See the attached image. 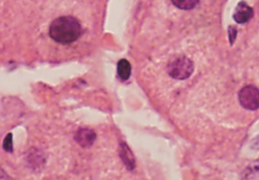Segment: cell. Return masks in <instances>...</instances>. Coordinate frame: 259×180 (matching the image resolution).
<instances>
[{
    "label": "cell",
    "instance_id": "cell-3",
    "mask_svg": "<svg viewBox=\"0 0 259 180\" xmlns=\"http://www.w3.org/2000/svg\"><path fill=\"white\" fill-rule=\"evenodd\" d=\"M239 101L243 108L257 110L259 108V90L254 85H247L239 93Z\"/></svg>",
    "mask_w": 259,
    "mask_h": 180
},
{
    "label": "cell",
    "instance_id": "cell-1",
    "mask_svg": "<svg viewBox=\"0 0 259 180\" xmlns=\"http://www.w3.org/2000/svg\"><path fill=\"white\" fill-rule=\"evenodd\" d=\"M80 22L74 16L64 15L54 19L50 25L49 34L54 41L61 44H69L81 36Z\"/></svg>",
    "mask_w": 259,
    "mask_h": 180
},
{
    "label": "cell",
    "instance_id": "cell-6",
    "mask_svg": "<svg viewBox=\"0 0 259 180\" xmlns=\"http://www.w3.org/2000/svg\"><path fill=\"white\" fill-rule=\"evenodd\" d=\"M120 159L129 170H133L135 168V160L132 155V151L129 149V147L123 143L120 144Z\"/></svg>",
    "mask_w": 259,
    "mask_h": 180
},
{
    "label": "cell",
    "instance_id": "cell-5",
    "mask_svg": "<svg viewBox=\"0 0 259 180\" xmlns=\"http://www.w3.org/2000/svg\"><path fill=\"white\" fill-rule=\"evenodd\" d=\"M96 134L94 131L90 129H80L75 135V141L80 145L82 148H89L95 142Z\"/></svg>",
    "mask_w": 259,
    "mask_h": 180
},
{
    "label": "cell",
    "instance_id": "cell-9",
    "mask_svg": "<svg viewBox=\"0 0 259 180\" xmlns=\"http://www.w3.org/2000/svg\"><path fill=\"white\" fill-rule=\"evenodd\" d=\"M172 3L176 5L178 9L191 10L196 8V5L200 3V1H198V0H182V1H172Z\"/></svg>",
    "mask_w": 259,
    "mask_h": 180
},
{
    "label": "cell",
    "instance_id": "cell-2",
    "mask_svg": "<svg viewBox=\"0 0 259 180\" xmlns=\"http://www.w3.org/2000/svg\"><path fill=\"white\" fill-rule=\"evenodd\" d=\"M195 70L194 62L186 56H179L171 61L167 66L169 75L177 80L188 79Z\"/></svg>",
    "mask_w": 259,
    "mask_h": 180
},
{
    "label": "cell",
    "instance_id": "cell-4",
    "mask_svg": "<svg viewBox=\"0 0 259 180\" xmlns=\"http://www.w3.org/2000/svg\"><path fill=\"white\" fill-rule=\"evenodd\" d=\"M254 15V10L244 1L239 2L234 13V19L238 24H245Z\"/></svg>",
    "mask_w": 259,
    "mask_h": 180
},
{
    "label": "cell",
    "instance_id": "cell-11",
    "mask_svg": "<svg viewBox=\"0 0 259 180\" xmlns=\"http://www.w3.org/2000/svg\"><path fill=\"white\" fill-rule=\"evenodd\" d=\"M237 28L235 27V26H230V27L228 28V34H229V40H230V43L234 44L235 43V40H236V37H237Z\"/></svg>",
    "mask_w": 259,
    "mask_h": 180
},
{
    "label": "cell",
    "instance_id": "cell-10",
    "mask_svg": "<svg viewBox=\"0 0 259 180\" xmlns=\"http://www.w3.org/2000/svg\"><path fill=\"white\" fill-rule=\"evenodd\" d=\"M3 148L5 151L8 152H12L13 147H12V134H8L4 138L3 142Z\"/></svg>",
    "mask_w": 259,
    "mask_h": 180
},
{
    "label": "cell",
    "instance_id": "cell-12",
    "mask_svg": "<svg viewBox=\"0 0 259 180\" xmlns=\"http://www.w3.org/2000/svg\"><path fill=\"white\" fill-rule=\"evenodd\" d=\"M0 180H11V178L9 176H6L3 171H1V178H0Z\"/></svg>",
    "mask_w": 259,
    "mask_h": 180
},
{
    "label": "cell",
    "instance_id": "cell-8",
    "mask_svg": "<svg viewBox=\"0 0 259 180\" xmlns=\"http://www.w3.org/2000/svg\"><path fill=\"white\" fill-rule=\"evenodd\" d=\"M241 180H259V163L250 165L244 171Z\"/></svg>",
    "mask_w": 259,
    "mask_h": 180
},
{
    "label": "cell",
    "instance_id": "cell-7",
    "mask_svg": "<svg viewBox=\"0 0 259 180\" xmlns=\"http://www.w3.org/2000/svg\"><path fill=\"white\" fill-rule=\"evenodd\" d=\"M118 76L123 81L128 80L131 76V64L128 59H121L118 63Z\"/></svg>",
    "mask_w": 259,
    "mask_h": 180
}]
</instances>
